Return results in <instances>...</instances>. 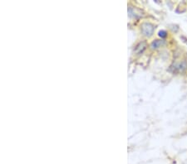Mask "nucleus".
I'll use <instances>...</instances> for the list:
<instances>
[{"instance_id":"f257e3e1","label":"nucleus","mask_w":187,"mask_h":164,"mask_svg":"<svg viewBox=\"0 0 187 164\" xmlns=\"http://www.w3.org/2000/svg\"><path fill=\"white\" fill-rule=\"evenodd\" d=\"M187 69V62L186 60H182L178 63H175L169 69V71L172 73H180L184 72Z\"/></svg>"},{"instance_id":"423d86ee","label":"nucleus","mask_w":187,"mask_h":164,"mask_svg":"<svg viewBox=\"0 0 187 164\" xmlns=\"http://www.w3.org/2000/svg\"><path fill=\"white\" fill-rule=\"evenodd\" d=\"M182 38H183L184 40H185V41H184V42H186V44H187V38H186V37H184V36H182Z\"/></svg>"},{"instance_id":"f03ea898","label":"nucleus","mask_w":187,"mask_h":164,"mask_svg":"<svg viewBox=\"0 0 187 164\" xmlns=\"http://www.w3.org/2000/svg\"><path fill=\"white\" fill-rule=\"evenodd\" d=\"M142 32L146 36H151L155 31V26L150 23H143L141 26Z\"/></svg>"},{"instance_id":"20e7f679","label":"nucleus","mask_w":187,"mask_h":164,"mask_svg":"<svg viewBox=\"0 0 187 164\" xmlns=\"http://www.w3.org/2000/svg\"><path fill=\"white\" fill-rule=\"evenodd\" d=\"M147 48V43L145 42H140L136 48H135V52H136L137 54H140V53H142L144 52V50Z\"/></svg>"},{"instance_id":"39448f33","label":"nucleus","mask_w":187,"mask_h":164,"mask_svg":"<svg viewBox=\"0 0 187 164\" xmlns=\"http://www.w3.org/2000/svg\"><path fill=\"white\" fill-rule=\"evenodd\" d=\"M158 35L159 36L161 37V38H166L167 36V32L166 31H165V30H161V31L158 32Z\"/></svg>"},{"instance_id":"7ed1b4c3","label":"nucleus","mask_w":187,"mask_h":164,"mask_svg":"<svg viewBox=\"0 0 187 164\" xmlns=\"http://www.w3.org/2000/svg\"><path fill=\"white\" fill-rule=\"evenodd\" d=\"M165 41L164 40H154L151 44H150V47L152 49H158V48L161 47L162 46L165 45Z\"/></svg>"}]
</instances>
